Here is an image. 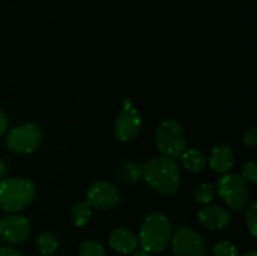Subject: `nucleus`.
I'll return each mask as SVG.
<instances>
[{
	"label": "nucleus",
	"instance_id": "f257e3e1",
	"mask_svg": "<svg viewBox=\"0 0 257 256\" xmlns=\"http://www.w3.org/2000/svg\"><path fill=\"white\" fill-rule=\"evenodd\" d=\"M143 178L155 191L172 195L181 185V173L172 158L167 156L153 157L143 166Z\"/></svg>",
	"mask_w": 257,
	"mask_h": 256
},
{
	"label": "nucleus",
	"instance_id": "bb28decb",
	"mask_svg": "<svg viewBox=\"0 0 257 256\" xmlns=\"http://www.w3.org/2000/svg\"><path fill=\"white\" fill-rule=\"evenodd\" d=\"M132 256H151V253L145 250H138V251H133Z\"/></svg>",
	"mask_w": 257,
	"mask_h": 256
},
{
	"label": "nucleus",
	"instance_id": "cd10ccee",
	"mask_svg": "<svg viewBox=\"0 0 257 256\" xmlns=\"http://www.w3.org/2000/svg\"><path fill=\"white\" fill-rule=\"evenodd\" d=\"M242 256H257V252L256 251H248V252H246L245 255Z\"/></svg>",
	"mask_w": 257,
	"mask_h": 256
},
{
	"label": "nucleus",
	"instance_id": "7ed1b4c3",
	"mask_svg": "<svg viewBox=\"0 0 257 256\" xmlns=\"http://www.w3.org/2000/svg\"><path fill=\"white\" fill-rule=\"evenodd\" d=\"M34 182L25 177L0 180V208L7 212H18L27 207L35 196Z\"/></svg>",
	"mask_w": 257,
	"mask_h": 256
},
{
	"label": "nucleus",
	"instance_id": "ddd939ff",
	"mask_svg": "<svg viewBox=\"0 0 257 256\" xmlns=\"http://www.w3.org/2000/svg\"><path fill=\"white\" fill-rule=\"evenodd\" d=\"M235 163V155L226 145L216 146L210 155V167L217 173H227Z\"/></svg>",
	"mask_w": 257,
	"mask_h": 256
},
{
	"label": "nucleus",
	"instance_id": "9d476101",
	"mask_svg": "<svg viewBox=\"0 0 257 256\" xmlns=\"http://www.w3.org/2000/svg\"><path fill=\"white\" fill-rule=\"evenodd\" d=\"M141 125H142V117L140 112L132 105H125L115 119V137L120 142H130L138 135Z\"/></svg>",
	"mask_w": 257,
	"mask_h": 256
},
{
	"label": "nucleus",
	"instance_id": "f3484780",
	"mask_svg": "<svg viewBox=\"0 0 257 256\" xmlns=\"http://www.w3.org/2000/svg\"><path fill=\"white\" fill-rule=\"evenodd\" d=\"M79 256H105V251L97 241L87 240L83 241L80 245Z\"/></svg>",
	"mask_w": 257,
	"mask_h": 256
},
{
	"label": "nucleus",
	"instance_id": "1a4fd4ad",
	"mask_svg": "<svg viewBox=\"0 0 257 256\" xmlns=\"http://www.w3.org/2000/svg\"><path fill=\"white\" fill-rule=\"evenodd\" d=\"M32 232L29 220L24 216L10 215L0 220V238L8 243H20Z\"/></svg>",
	"mask_w": 257,
	"mask_h": 256
},
{
	"label": "nucleus",
	"instance_id": "2eb2a0df",
	"mask_svg": "<svg viewBox=\"0 0 257 256\" xmlns=\"http://www.w3.org/2000/svg\"><path fill=\"white\" fill-rule=\"evenodd\" d=\"M92 216V206L88 203V201H79L75 203L72 208V221L75 226L87 225L88 221Z\"/></svg>",
	"mask_w": 257,
	"mask_h": 256
},
{
	"label": "nucleus",
	"instance_id": "dca6fc26",
	"mask_svg": "<svg viewBox=\"0 0 257 256\" xmlns=\"http://www.w3.org/2000/svg\"><path fill=\"white\" fill-rule=\"evenodd\" d=\"M58 246H59L58 238L52 232H43L37 238L38 251L44 256L53 255L57 251Z\"/></svg>",
	"mask_w": 257,
	"mask_h": 256
},
{
	"label": "nucleus",
	"instance_id": "aec40b11",
	"mask_svg": "<svg viewBox=\"0 0 257 256\" xmlns=\"http://www.w3.org/2000/svg\"><path fill=\"white\" fill-rule=\"evenodd\" d=\"M246 222L247 227L250 230L251 235L253 237L257 236V205L256 202H252L246 210Z\"/></svg>",
	"mask_w": 257,
	"mask_h": 256
},
{
	"label": "nucleus",
	"instance_id": "b1692460",
	"mask_svg": "<svg viewBox=\"0 0 257 256\" xmlns=\"http://www.w3.org/2000/svg\"><path fill=\"white\" fill-rule=\"evenodd\" d=\"M8 128H9V120H8L7 114L0 109V137L7 133Z\"/></svg>",
	"mask_w": 257,
	"mask_h": 256
},
{
	"label": "nucleus",
	"instance_id": "4468645a",
	"mask_svg": "<svg viewBox=\"0 0 257 256\" xmlns=\"http://www.w3.org/2000/svg\"><path fill=\"white\" fill-rule=\"evenodd\" d=\"M178 160L182 163L183 167L190 172H201L205 170L206 167V157L201 151L198 150H188L183 151L180 156Z\"/></svg>",
	"mask_w": 257,
	"mask_h": 256
},
{
	"label": "nucleus",
	"instance_id": "4be33fe9",
	"mask_svg": "<svg viewBox=\"0 0 257 256\" xmlns=\"http://www.w3.org/2000/svg\"><path fill=\"white\" fill-rule=\"evenodd\" d=\"M242 177L251 183L257 182V166L255 162L250 161L242 168Z\"/></svg>",
	"mask_w": 257,
	"mask_h": 256
},
{
	"label": "nucleus",
	"instance_id": "393cba45",
	"mask_svg": "<svg viewBox=\"0 0 257 256\" xmlns=\"http://www.w3.org/2000/svg\"><path fill=\"white\" fill-rule=\"evenodd\" d=\"M0 256H23L17 248L10 246H2L0 247Z\"/></svg>",
	"mask_w": 257,
	"mask_h": 256
},
{
	"label": "nucleus",
	"instance_id": "6e6552de",
	"mask_svg": "<svg viewBox=\"0 0 257 256\" xmlns=\"http://www.w3.org/2000/svg\"><path fill=\"white\" fill-rule=\"evenodd\" d=\"M87 201L92 207L110 210L120 202V193L113 183L108 181H97L88 188Z\"/></svg>",
	"mask_w": 257,
	"mask_h": 256
},
{
	"label": "nucleus",
	"instance_id": "423d86ee",
	"mask_svg": "<svg viewBox=\"0 0 257 256\" xmlns=\"http://www.w3.org/2000/svg\"><path fill=\"white\" fill-rule=\"evenodd\" d=\"M43 141V131L39 125L24 123L13 127L7 135V146L10 151L28 155L39 148Z\"/></svg>",
	"mask_w": 257,
	"mask_h": 256
},
{
	"label": "nucleus",
	"instance_id": "a878e982",
	"mask_svg": "<svg viewBox=\"0 0 257 256\" xmlns=\"http://www.w3.org/2000/svg\"><path fill=\"white\" fill-rule=\"evenodd\" d=\"M5 173H7V165H5V163L0 160V180L4 177Z\"/></svg>",
	"mask_w": 257,
	"mask_h": 256
},
{
	"label": "nucleus",
	"instance_id": "f8f14e48",
	"mask_svg": "<svg viewBox=\"0 0 257 256\" xmlns=\"http://www.w3.org/2000/svg\"><path fill=\"white\" fill-rule=\"evenodd\" d=\"M138 238L125 227L115 228L109 236V246L119 253H131L137 248Z\"/></svg>",
	"mask_w": 257,
	"mask_h": 256
},
{
	"label": "nucleus",
	"instance_id": "a211bd4d",
	"mask_svg": "<svg viewBox=\"0 0 257 256\" xmlns=\"http://www.w3.org/2000/svg\"><path fill=\"white\" fill-rule=\"evenodd\" d=\"M213 196H215V187L211 183H203L196 190L195 200L201 205H207L212 201Z\"/></svg>",
	"mask_w": 257,
	"mask_h": 256
},
{
	"label": "nucleus",
	"instance_id": "39448f33",
	"mask_svg": "<svg viewBox=\"0 0 257 256\" xmlns=\"http://www.w3.org/2000/svg\"><path fill=\"white\" fill-rule=\"evenodd\" d=\"M217 192L232 210L241 211L247 206V181L237 173H223L217 181Z\"/></svg>",
	"mask_w": 257,
	"mask_h": 256
},
{
	"label": "nucleus",
	"instance_id": "412c9836",
	"mask_svg": "<svg viewBox=\"0 0 257 256\" xmlns=\"http://www.w3.org/2000/svg\"><path fill=\"white\" fill-rule=\"evenodd\" d=\"M143 176V166L140 165V163L130 162L127 163L124 168V177H127V180L130 181H138L140 177Z\"/></svg>",
	"mask_w": 257,
	"mask_h": 256
},
{
	"label": "nucleus",
	"instance_id": "6ab92c4d",
	"mask_svg": "<svg viewBox=\"0 0 257 256\" xmlns=\"http://www.w3.org/2000/svg\"><path fill=\"white\" fill-rule=\"evenodd\" d=\"M213 256H238V251L230 241H220L213 246Z\"/></svg>",
	"mask_w": 257,
	"mask_h": 256
},
{
	"label": "nucleus",
	"instance_id": "f03ea898",
	"mask_svg": "<svg viewBox=\"0 0 257 256\" xmlns=\"http://www.w3.org/2000/svg\"><path fill=\"white\" fill-rule=\"evenodd\" d=\"M171 237L172 227L168 218L162 213H152L141 225L138 243L147 252L160 253L170 245Z\"/></svg>",
	"mask_w": 257,
	"mask_h": 256
},
{
	"label": "nucleus",
	"instance_id": "9b49d317",
	"mask_svg": "<svg viewBox=\"0 0 257 256\" xmlns=\"http://www.w3.org/2000/svg\"><path fill=\"white\" fill-rule=\"evenodd\" d=\"M198 221L202 226L210 230H218L227 226L231 221V215L222 206H205L198 211Z\"/></svg>",
	"mask_w": 257,
	"mask_h": 256
},
{
	"label": "nucleus",
	"instance_id": "5701e85b",
	"mask_svg": "<svg viewBox=\"0 0 257 256\" xmlns=\"http://www.w3.org/2000/svg\"><path fill=\"white\" fill-rule=\"evenodd\" d=\"M243 143H245L247 147H255L257 145V128L251 127L250 130H247L243 135Z\"/></svg>",
	"mask_w": 257,
	"mask_h": 256
},
{
	"label": "nucleus",
	"instance_id": "20e7f679",
	"mask_svg": "<svg viewBox=\"0 0 257 256\" xmlns=\"http://www.w3.org/2000/svg\"><path fill=\"white\" fill-rule=\"evenodd\" d=\"M156 145L163 156L178 157L186 151V135L181 123L173 118L163 120L156 133Z\"/></svg>",
	"mask_w": 257,
	"mask_h": 256
},
{
	"label": "nucleus",
	"instance_id": "0eeeda50",
	"mask_svg": "<svg viewBox=\"0 0 257 256\" xmlns=\"http://www.w3.org/2000/svg\"><path fill=\"white\" fill-rule=\"evenodd\" d=\"M171 243L176 256H207L205 238L192 228H178L171 237Z\"/></svg>",
	"mask_w": 257,
	"mask_h": 256
}]
</instances>
